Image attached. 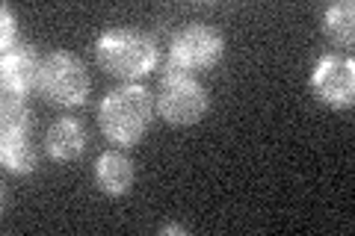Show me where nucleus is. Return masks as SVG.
Listing matches in <instances>:
<instances>
[{
    "instance_id": "nucleus-8",
    "label": "nucleus",
    "mask_w": 355,
    "mask_h": 236,
    "mask_svg": "<svg viewBox=\"0 0 355 236\" xmlns=\"http://www.w3.org/2000/svg\"><path fill=\"white\" fill-rule=\"evenodd\" d=\"M44 151H48L51 160L69 163L77 160L86 151V130L77 118H60L53 121L44 133Z\"/></svg>"
},
{
    "instance_id": "nucleus-14",
    "label": "nucleus",
    "mask_w": 355,
    "mask_h": 236,
    "mask_svg": "<svg viewBox=\"0 0 355 236\" xmlns=\"http://www.w3.org/2000/svg\"><path fill=\"white\" fill-rule=\"evenodd\" d=\"M163 233H187V228H181V224H166Z\"/></svg>"
},
{
    "instance_id": "nucleus-2",
    "label": "nucleus",
    "mask_w": 355,
    "mask_h": 236,
    "mask_svg": "<svg viewBox=\"0 0 355 236\" xmlns=\"http://www.w3.org/2000/svg\"><path fill=\"white\" fill-rule=\"evenodd\" d=\"M98 62L119 80H139L157 65V44L139 30H110L98 39Z\"/></svg>"
},
{
    "instance_id": "nucleus-13",
    "label": "nucleus",
    "mask_w": 355,
    "mask_h": 236,
    "mask_svg": "<svg viewBox=\"0 0 355 236\" xmlns=\"http://www.w3.org/2000/svg\"><path fill=\"white\" fill-rule=\"evenodd\" d=\"M0 18H3V51H12L15 48V33H18L15 15L9 12V6H3L0 9Z\"/></svg>"
},
{
    "instance_id": "nucleus-5",
    "label": "nucleus",
    "mask_w": 355,
    "mask_h": 236,
    "mask_svg": "<svg viewBox=\"0 0 355 236\" xmlns=\"http://www.w3.org/2000/svg\"><path fill=\"white\" fill-rule=\"evenodd\" d=\"M157 112L169 125H196L207 112V92L187 74H163L157 89Z\"/></svg>"
},
{
    "instance_id": "nucleus-3",
    "label": "nucleus",
    "mask_w": 355,
    "mask_h": 236,
    "mask_svg": "<svg viewBox=\"0 0 355 236\" xmlns=\"http://www.w3.org/2000/svg\"><path fill=\"white\" fill-rule=\"evenodd\" d=\"M39 92L60 107H77L89 95V74L74 53L57 51L44 56L39 74Z\"/></svg>"
},
{
    "instance_id": "nucleus-9",
    "label": "nucleus",
    "mask_w": 355,
    "mask_h": 236,
    "mask_svg": "<svg viewBox=\"0 0 355 236\" xmlns=\"http://www.w3.org/2000/svg\"><path fill=\"white\" fill-rule=\"evenodd\" d=\"M0 156L3 165L12 174H30L39 165V151L30 142L27 130H3V142H0Z\"/></svg>"
},
{
    "instance_id": "nucleus-4",
    "label": "nucleus",
    "mask_w": 355,
    "mask_h": 236,
    "mask_svg": "<svg viewBox=\"0 0 355 236\" xmlns=\"http://www.w3.org/2000/svg\"><path fill=\"white\" fill-rule=\"evenodd\" d=\"M222 51H225V42H222V36L214 27L190 24L178 33L172 42L166 74H187L193 69H210V65L219 62Z\"/></svg>"
},
{
    "instance_id": "nucleus-11",
    "label": "nucleus",
    "mask_w": 355,
    "mask_h": 236,
    "mask_svg": "<svg viewBox=\"0 0 355 236\" xmlns=\"http://www.w3.org/2000/svg\"><path fill=\"white\" fill-rule=\"evenodd\" d=\"M326 33L329 39L335 44H352V33H355V6L349 0H343V3H335L329 6L326 12Z\"/></svg>"
},
{
    "instance_id": "nucleus-7",
    "label": "nucleus",
    "mask_w": 355,
    "mask_h": 236,
    "mask_svg": "<svg viewBox=\"0 0 355 236\" xmlns=\"http://www.w3.org/2000/svg\"><path fill=\"white\" fill-rule=\"evenodd\" d=\"M39 53L27 48V44H15L12 51H3V62H0V77H3V92L27 95L33 86H39L42 74Z\"/></svg>"
},
{
    "instance_id": "nucleus-1",
    "label": "nucleus",
    "mask_w": 355,
    "mask_h": 236,
    "mask_svg": "<svg viewBox=\"0 0 355 236\" xmlns=\"http://www.w3.org/2000/svg\"><path fill=\"white\" fill-rule=\"evenodd\" d=\"M151 112H154V100L148 89L128 83L101 100L98 121H101L107 139H113L116 145H137L151 125Z\"/></svg>"
},
{
    "instance_id": "nucleus-12",
    "label": "nucleus",
    "mask_w": 355,
    "mask_h": 236,
    "mask_svg": "<svg viewBox=\"0 0 355 236\" xmlns=\"http://www.w3.org/2000/svg\"><path fill=\"white\" fill-rule=\"evenodd\" d=\"M3 130H30V109L24 95L3 92Z\"/></svg>"
},
{
    "instance_id": "nucleus-6",
    "label": "nucleus",
    "mask_w": 355,
    "mask_h": 236,
    "mask_svg": "<svg viewBox=\"0 0 355 236\" xmlns=\"http://www.w3.org/2000/svg\"><path fill=\"white\" fill-rule=\"evenodd\" d=\"M311 83H314V92L323 104L335 107V109L349 107L352 95H355V65L349 56L329 53L317 62Z\"/></svg>"
},
{
    "instance_id": "nucleus-10",
    "label": "nucleus",
    "mask_w": 355,
    "mask_h": 236,
    "mask_svg": "<svg viewBox=\"0 0 355 236\" xmlns=\"http://www.w3.org/2000/svg\"><path fill=\"white\" fill-rule=\"evenodd\" d=\"M95 181H98V186H101V192H107V195H125L130 189V183H133V163L128 160V156L116 154V151L98 156Z\"/></svg>"
}]
</instances>
